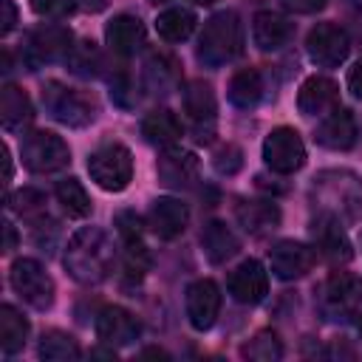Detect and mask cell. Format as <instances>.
Segmentation results:
<instances>
[{"instance_id":"f1b7e54d","label":"cell","mask_w":362,"mask_h":362,"mask_svg":"<svg viewBox=\"0 0 362 362\" xmlns=\"http://www.w3.org/2000/svg\"><path fill=\"white\" fill-rule=\"evenodd\" d=\"M263 99V76L255 68H240L232 79H229V102L240 110L255 107Z\"/></svg>"},{"instance_id":"4fadbf2b","label":"cell","mask_w":362,"mask_h":362,"mask_svg":"<svg viewBox=\"0 0 362 362\" xmlns=\"http://www.w3.org/2000/svg\"><path fill=\"white\" fill-rule=\"evenodd\" d=\"M184 308H187V320L195 331H209L215 325L218 314H221V288H218V283L209 280V277H201V280L189 283Z\"/></svg>"},{"instance_id":"83f0119b","label":"cell","mask_w":362,"mask_h":362,"mask_svg":"<svg viewBox=\"0 0 362 362\" xmlns=\"http://www.w3.org/2000/svg\"><path fill=\"white\" fill-rule=\"evenodd\" d=\"M28 339V320L14 305H0V351L6 356H14L25 348Z\"/></svg>"},{"instance_id":"5b68a950","label":"cell","mask_w":362,"mask_h":362,"mask_svg":"<svg viewBox=\"0 0 362 362\" xmlns=\"http://www.w3.org/2000/svg\"><path fill=\"white\" fill-rule=\"evenodd\" d=\"M42 107L65 127H85L88 122H93V102L82 90L68 88L57 79L42 85Z\"/></svg>"},{"instance_id":"8d00e7d4","label":"cell","mask_w":362,"mask_h":362,"mask_svg":"<svg viewBox=\"0 0 362 362\" xmlns=\"http://www.w3.org/2000/svg\"><path fill=\"white\" fill-rule=\"evenodd\" d=\"M31 11L45 20H65L76 11V0H31Z\"/></svg>"},{"instance_id":"7dc6e473","label":"cell","mask_w":362,"mask_h":362,"mask_svg":"<svg viewBox=\"0 0 362 362\" xmlns=\"http://www.w3.org/2000/svg\"><path fill=\"white\" fill-rule=\"evenodd\" d=\"M192 3H198V6H212L215 0H192Z\"/></svg>"},{"instance_id":"60d3db41","label":"cell","mask_w":362,"mask_h":362,"mask_svg":"<svg viewBox=\"0 0 362 362\" xmlns=\"http://www.w3.org/2000/svg\"><path fill=\"white\" fill-rule=\"evenodd\" d=\"M328 0H280V6L286 11H294V14H314L325 6Z\"/></svg>"},{"instance_id":"7402d4cb","label":"cell","mask_w":362,"mask_h":362,"mask_svg":"<svg viewBox=\"0 0 362 362\" xmlns=\"http://www.w3.org/2000/svg\"><path fill=\"white\" fill-rule=\"evenodd\" d=\"M187 221H189V209H187V204H181L178 198H158V201H153L150 215H147L150 229H153L161 240L178 238V235L187 229Z\"/></svg>"},{"instance_id":"277c9868","label":"cell","mask_w":362,"mask_h":362,"mask_svg":"<svg viewBox=\"0 0 362 362\" xmlns=\"http://www.w3.org/2000/svg\"><path fill=\"white\" fill-rule=\"evenodd\" d=\"M90 181L105 192H122L133 181V156L119 141H102L88 156Z\"/></svg>"},{"instance_id":"f35d334b","label":"cell","mask_w":362,"mask_h":362,"mask_svg":"<svg viewBox=\"0 0 362 362\" xmlns=\"http://www.w3.org/2000/svg\"><path fill=\"white\" fill-rule=\"evenodd\" d=\"M212 164H215V170H218L221 175H235V173L243 167V153H240V147L226 144V147H221V150L215 153Z\"/></svg>"},{"instance_id":"9c48e42d","label":"cell","mask_w":362,"mask_h":362,"mask_svg":"<svg viewBox=\"0 0 362 362\" xmlns=\"http://www.w3.org/2000/svg\"><path fill=\"white\" fill-rule=\"evenodd\" d=\"M263 161L277 175H291L305 164V144L294 127H274L263 141Z\"/></svg>"},{"instance_id":"9a60e30c","label":"cell","mask_w":362,"mask_h":362,"mask_svg":"<svg viewBox=\"0 0 362 362\" xmlns=\"http://www.w3.org/2000/svg\"><path fill=\"white\" fill-rule=\"evenodd\" d=\"M311 235H314V249L325 260H331V263H348L354 257V249H351V240H348V235L342 229V221L317 212V218L311 223Z\"/></svg>"},{"instance_id":"ee69618b","label":"cell","mask_w":362,"mask_h":362,"mask_svg":"<svg viewBox=\"0 0 362 362\" xmlns=\"http://www.w3.org/2000/svg\"><path fill=\"white\" fill-rule=\"evenodd\" d=\"M11 249H17V232H14V226L6 221V252H11Z\"/></svg>"},{"instance_id":"603a6c76","label":"cell","mask_w":362,"mask_h":362,"mask_svg":"<svg viewBox=\"0 0 362 362\" xmlns=\"http://www.w3.org/2000/svg\"><path fill=\"white\" fill-rule=\"evenodd\" d=\"M156 170H158V178H161L164 187L184 189V187H189V184L198 178V158H195L189 150L167 147L164 156L158 158Z\"/></svg>"},{"instance_id":"5bb4252c","label":"cell","mask_w":362,"mask_h":362,"mask_svg":"<svg viewBox=\"0 0 362 362\" xmlns=\"http://www.w3.org/2000/svg\"><path fill=\"white\" fill-rule=\"evenodd\" d=\"M96 337L110 348H124L141 337V322L122 305H105L96 314Z\"/></svg>"},{"instance_id":"e0dca14e","label":"cell","mask_w":362,"mask_h":362,"mask_svg":"<svg viewBox=\"0 0 362 362\" xmlns=\"http://www.w3.org/2000/svg\"><path fill=\"white\" fill-rule=\"evenodd\" d=\"M297 107L303 116H328L331 110L339 107V85L328 76H320V74L308 76L300 85Z\"/></svg>"},{"instance_id":"3957f363","label":"cell","mask_w":362,"mask_h":362,"mask_svg":"<svg viewBox=\"0 0 362 362\" xmlns=\"http://www.w3.org/2000/svg\"><path fill=\"white\" fill-rule=\"evenodd\" d=\"M243 51V23L235 11H218L212 14L198 37L195 45V57L198 62H204L206 68H221L226 62H232L235 57H240Z\"/></svg>"},{"instance_id":"484cf974","label":"cell","mask_w":362,"mask_h":362,"mask_svg":"<svg viewBox=\"0 0 362 362\" xmlns=\"http://www.w3.org/2000/svg\"><path fill=\"white\" fill-rule=\"evenodd\" d=\"M141 136H144L150 144L167 150V147H173V144L181 139V122H178V116H175L173 110L156 107V110H150V113L141 119Z\"/></svg>"},{"instance_id":"30bf717a","label":"cell","mask_w":362,"mask_h":362,"mask_svg":"<svg viewBox=\"0 0 362 362\" xmlns=\"http://www.w3.org/2000/svg\"><path fill=\"white\" fill-rule=\"evenodd\" d=\"M305 51H308V59L314 65H320V68H337L351 54V37L337 23H317L308 31Z\"/></svg>"},{"instance_id":"d4e9b609","label":"cell","mask_w":362,"mask_h":362,"mask_svg":"<svg viewBox=\"0 0 362 362\" xmlns=\"http://www.w3.org/2000/svg\"><path fill=\"white\" fill-rule=\"evenodd\" d=\"M34 119V107L28 93L20 85H3L0 88V122L6 130H20Z\"/></svg>"},{"instance_id":"e575fe53","label":"cell","mask_w":362,"mask_h":362,"mask_svg":"<svg viewBox=\"0 0 362 362\" xmlns=\"http://www.w3.org/2000/svg\"><path fill=\"white\" fill-rule=\"evenodd\" d=\"M150 269V252L141 243V238L136 240H124V277L127 280H141Z\"/></svg>"},{"instance_id":"836d02e7","label":"cell","mask_w":362,"mask_h":362,"mask_svg":"<svg viewBox=\"0 0 362 362\" xmlns=\"http://www.w3.org/2000/svg\"><path fill=\"white\" fill-rule=\"evenodd\" d=\"M240 354H243L246 359H255V362H272V359H280V356H283V345H280L277 334L260 331L257 337H252V339L240 348Z\"/></svg>"},{"instance_id":"7bdbcfd3","label":"cell","mask_w":362,"mask_h":362,"mask_svg":"<svg viewBox=\"0 0 362 362\" xmlns=\"http://www.w3.org/2000/svg\"><path fill=\"white\" fill-rule=\"evenodd\" d=\"M348 90L356 96V99H362V57L354 62V68L348 71Z\"/></svg>"},{"instance_id":"2e32d148","label":"cell","mask_w":362,"mask_h":362,"mask_svg":"<svg viewBox=\"0 0 362 362\" xmlns=\"http://www.w3.org/2000/svg\"><path fill=\"white\" fill-rule=\"evenodd\" d=\"M226 288H229L232 300H238V303H243V305H255V303H260V300L266 297V291H269V272L263 269L260 260L249 257V260H243V263L229 274Z\"/></svg>"},{"instance_id":"8992f818","label":"cell","mask_w":362,"mask_h":362,"mask_svg":"<svg viewBox=\"0 0 362 362\" xmlns=\"http://www.w3.org/2000/svg\"><path fill=\"white\" fill-rule=\"evenodd\" d=\"M20 158L31 173H57L71 164V147L51 130H34L23 136Z\"/></svg>"},{"instance_id":"7a4b0ae2","label":"cell","mask_w":362,"mask_h":362,"mask_svg":"<svg viewBox=\"0 0 362 362\" xmlns=\"http://www.w3.org/2000/svg\"><path fill=\"white\" fill-rule=\"evenodd\" d=\"M317 212L331 215L337 221H356L362 218V178L348 170H325L314 178L311 187Z\"/></svg>"},{"instance_id":"f546056e","label":"cell","mask_w":362,"mask_h":362,"mask_svg":"<svg viewBox=\"0 0 362 362\" xmlns=\"http://www.w3.org/2000/svg\"><path fill=\"white\" fill-rule=\"evenodd\" d=\"M195 14L184 6H173V8H164L158 17H156V31L161 40L167 42H184L192 31H195Z\"/></svg>"},{"instance_id":"f6af8a7d","label":"cell","mask_w":362,"mask_h":362,"mask_svg":"<svg viewBox=\"0 0 362 362\" xmlns=\"http://www.w3.org/2000/svg\"><path fill=\"white\" fill-rule=\"evenodd\" d=\"M79 3H82L85 11H102L107 6V0H79Z\"/></svg>"},{"instance_id":"c3c4849f","label":"cell","mask_w":362,"mask_h":362,"mask_svg":"<svg viewBox=\"0 0 362 362\" xmlns=\"http://www.w3.org/2000/svg\"><path fill=\"white\" fill-rule=\"evenodd\" d=\"M153 3H167V0H153Z\"/></svg>"},{"instance_id":"d6986e66","label":"cell","mask_w":362,"mask_h":362,"mask_svg":"<svg viewBox=\"0 0 362 362\" xmlns=\"http://www.w3.org/2000/svg\"><path fill=\"white\" fill-rule=\"evenodd\" d=\"M314 139H317V144H322L328 150H351L356 144V119H354V113L345 110V107L331 110L317 124Z\"/></svg>"},{"instance_id":"d590c367","label":"cell","mask_w":362,"mask_h":362,"mask_svg":"<svg viewBox=\"0 0 362 362\" xmlns=\"http://www.w3.org/2000/svg\"><path fill=\"white\" fill-rule=\"evenodd\" d=\"M8 206H11L17 215L28 218V221H40V218L45 215V198H42V192H37V189H20V192H14V195L8 198Z\"/></svg>"},{"instance_id":"cb8c5ba5","label":"cell","mask_w":362,"mask_h":362,"mask_svg":"<svg viewBox=\"0 0 362 362\" xmlns=\"http://www.w3.org/2000/svg\"><path fill=\"white\" fill-rule=\"evenodd\" d=\"M235 218L249 235H263L280 223V209L274 201H238Z\"/></svg>"},{"instance_id":"44dd1931","label":"cell","mask_w":362,"mask_h":362,"mask_svg":"<svg viewBox=\"0 0 362 362\" xmlns=\"http://www.w3.org/2000/svg\"><path fill=\"white\" fill-rule=\"evenodd\" d=\"M144 23L136 14H116L107 25H105V40L110 45L113 54L119 57H130L144 45Z\"/></svg>"},{"instance_id":"ac0fdd59","label":"cell","mask_w":362,"mask_h":362,"mask_svg":"<svg viewBox=\"0 0 362 362\" xmlns=\"http://www.w3.org/2000/svg\"><path fill=\"white\" fill-rule=\"evenodd\" d=\"M184 113L189 116L195 133H198V141H206L204 133H212V124H215V113H218V102H215V93L206 82L201 79H192L184 90Z\"/></svg>"},{"instance_id":"ab89813d","label":"cell","mask_w":362,"mask_h":362,"mask_svg":"<svg viewBox=\"0 0 362 362\" xmlns=\"http://www.w3.org/2000/svg\"><path fill=\"white\" fill-rule=\"evenodd\" d=\"M113 226H116V232H119L122 243H124V240H136V238H141V218H139L136 212H130V209L116 212Z\"/></svg>"},{"instance_id":"4dcf8cb0","label":"cell","mask_w":362,"mask_h":362,"mask_svg":"<svg viewBox=\"0 0 362 362\" xmlns=\"http://www.w3.org/2000/svg\"><path fill=\"white\" fill-rule=\"evenodd\" d=\"M37 354H40V359H45V362H68V359H79V356H82V348H79V342H76L71 334L51 328V331H45V334L40 337Z\"/></svg>"},{"instance_id":"d6a6232c","label":"cell","mask_w":362,"mask_h":362,"mask_svg":"<svg viewBox=\"0 0 362 362\" xmlns=\"http://www.w3.org/2000/svg\"><path fill=\"white\" fill-rule=\"evenodd\" d=\"M178 71H175V59L164 57V54H150L144 62V82L153 93H170V88L175 85Z\"/></svg>"},{"instance_id":"ffe728a7","label":"cell","mask_w":362,"mask_h":362,"mask_svg":"<svg viewBox=\"0 0 362 362\" xmlns=\"http://www.w3.org/2000/svg\"><path fill=\"white\" fill-rule=\"evenodd\" d=\"M294 37V23L277 11H257L252 20V40L260 51H280Z\"/></svg>"},{"instance_id":"52a82bcc","label":"cell","mask_w":362,"mask_h":362,"mask_svg":"<svg viewBox=\"0 0 362 362\" xmlns=\"http://www.w3.org/2000/svg\"><path fill=\"white\" fill-rule=\"evenodd\" d=\"M8 280H11V288L23 297V303H28L31 308L37 311H45L54 305V280L51 274L42 269L40 260L34 257H20L11 263V272H8Z\"/></svg>"},{"instance_id":"7c38bea8","label":"cell","mask_w":362,"mask_h":362,"mask_svg":"<svg viewBox=\"0 0 362 362\" xmlns=\"http://www.w3.org/2000/svg\"><path fill=\"white\" fill-rule=\"evenodd\" d=\"M317 263V249L303 240H277L269 249V266L280 280L305 277Z\"/></svg>"},{"instance_id":"b9f144b4","label":"cell","mask_w":362,"mask_h":362,"mask_svg":"<svg viewBox=\"0 0 362 362\" xmlns=\"http://www.w3.org/2000/svg\"><path fill=\"white\" fill-rule=\"evenodd\" d=\"M0 11H3V17H0V34H8L17 25V8H14L11 0H0Z\"/></svg>"},{"instance_id":"4316f807","label":"cell","mask_w":362,"mask_h":362,"mask_svg":"<svg viewBox=\"0 0 362 362\" xmlns=\"http://www.w3.org/2000/svg\"><path fill=\"white\" fill-rule=\"evenodd\" d=\"M201 246H204V255L209 257V263H226L229 257L238 255L240 243L235 238V232L223 223V221H209L201 232Z\"/></svg>"},{"instance_id":"ba28073f","label":"cell","mask_w":362,"mask_h":362,"mask_svg":"<svg viewBox=\"0 0 362 362\" xmlns=\"http://www.w3.org/2000/svg\"><path fill=\"white\" fill-rule=\"evenodd\" d=\"M74 34L65 25H42L28 34L25 48H23V62L28 68H42L59 59H68L74 51Z\"/></svg>"},{"instance_id":"74e56055","label":"cell","mask_w":362,"mask_h":362,"mask_svg":"<svg viewBox=\"0 0 362 362\" xmlns=\"http://www.w3.org/2000/svg\"><path fill=\"white\" fill-rule=\"evenodd\" d=\"M68 59H71L74 71L82 74V76H90V74L96 71V65H99V57H96V51H93V42H79V45H74V51H71Z\"/></svg>"},{"instance_id":"1f68e13d","label":"cell","mask_w":362,"mask_h":362,"mask_svg":"<svg viewBox=\"0 0 362 362\" xmlns=\"http://www.w3.org/2000/svg\"><path fill=\"white\" fill-rule=\"evenodd\" d=\"M54 195H57V201H59V206L65 209L68 218H88L90 209H93L88 189H85L76 178H62V181L57 184Z\"/></svg>"},{"instance_id":"6da1fadb","label":"cell","mask_w":362,"mask_h":362,"mask_svg":"<svg viewBox=\"0 0 362 362\" xmlns=\"http://www.w3.org/2000/svg\"><path fill=\"white\" fill-rule=\"evenodd\" d=\"M62 263H65L68 274L82 286H96V283L107 280V274L113 272V263H116V249H113L110 235L99 226L76 229L65 246Z\"/></svg>"},{"instance_id":"8fae6325","label":"cell","mask_w":362,"mask_h":362,"mask_svg":"<svg viewBox=\"0 0 362 362\" xmlns=\"http://www.w3.org/2000/svg\"><path fill=\"white\" fill-rule=\"evenodd\" d=\"M362 283L348 272H334L320 288V308L328 320H345L359 308Z\"/></svg>"},{"instance_id":"bcb514c9","label":"cell","mask_w":362,"mask_h":362,"mask_svg":"<svg viewBox=\"0 0 362 362\" xmlns=\"http://www.w3.org/2000/svg\"><path fill=\"white\" fill-rule=\"evenodd\" d=\"M144 356H167V354H164L161 348H147V351H144Z\"/></svg>"}]
</instances>
